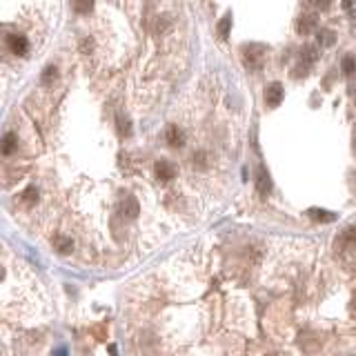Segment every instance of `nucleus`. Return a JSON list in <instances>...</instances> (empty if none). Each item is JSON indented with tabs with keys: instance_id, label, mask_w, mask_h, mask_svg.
Here are the masks:
<instances>
[{
	"instance_id": "10",
	"label": "nucleus",
	"mask_w": 356,
	"mask_h": 356,
	"mask_svg": "<svg viewBox=\"0 0 356 356\" xmlns=\"http://www.w3.org/2000/svg\"><path fill=\"white\" fill-rule=\"evenodd\" d=\"M341 69H343V74H356V53H347L345 58H343V62H341Z\"/></svg>"
},
{
	"instance_id": "5",
	"label": "nucleus",
	"mask_w": 356,
	"mask_h": 356,
	"mask_svg": "<svg viewBox=\"0 0 356 356\" xmlns=\"http://www.w3.org/2000/svg\"><path fill=\"white\" fill-rule=\"evenodd\" d=\"M165 138H167V142L172 147H182V142H185V134H182V129L176 127V125H169L167 132H165Z\"/></svg>"
},
{
	"instance_id": "19",
	"label": "nucleus",
	"mask_w": 356,
	"mask_h": 356,
	"mask_svg": "<svg viewBox=\"0 0 356 356\" xmlns=\"http://www.w3.org/2000/svg\"><path fill=\"white\" fill-rule=\"evenodd\" d=\"M91 7H93L91 2H76V4H74V9H76V11H89Z\"/></svg>"
},
{
	"instance_id": "17",
	"label": "nucleus",
	"mask_w": 356,
	"mask_h": 356,
	"mask_svg": "<svg viewBox=\"0 0 356 356\" xmlns=\"http://www.w3.org/2000/svg\"><path fill=\"white\" fill-rule=\"evenodd\" d=\"M53 80H56V67H44L40 83H43V85H51Z\"/></svg>"
},
{
	"instance_id": "6",
	"label": "nucleus",
	"mask_w": 356,
	"mask_h": 356,
	"mask_svg": "<svg viewBox=\"0 0 356 356\" xmlns=\"http://www.w3.org/2000/svg\"><path fill=\"white\" fill-rule=\"evenodd\" d=\"M138 212H140V209H138L136 198H132V196L123 198V203H120V214H123L125 218H136Z\"/></svg>"
},
{
	"instance_id": "2",
	"label": "nucleus",
	"mask_w": 356,
	"mask_h": 356,
	"mask_svg": "<svg viewBox=\"0 0 356 356\" xmlns=\"http://www.w3.org/2000/svg\"><path fill=\"white\" fill-rule=\"evenodd\" d=\"M154 169H156V176H158L160 180H172V178L176 176V165H174L172 160L160 158Z\"/></svg>"
},
{
	"instance_id": "16",
	"label": "nucleus",
	"mask_w": 356,
	"mask_h": 356,
	"mask_svg": "<svg viewBox=\"0 0 356 356\" xmlns=\"http://www.w3.org/2000/svg\"><path fill=\"white\" fill-rule=\"evenodd\" d=\"M36 200H38V189L29 187V189L22 191V203H25V205H34Z\"/></svg>"
},
{
	"instance_id": "9",
	"label": "nucleus",
	"mask_w": 356,
	"mask_h": 356,
	"mask_svg": "<svg viewBox=\"0 0 356 356\" xmlns=\"http://www.w3.org/2000/svg\"><path fill=\"white\" fill-rule=\"evenodd\" d=\"M310 216L314 218V221H320V222H332V221H336V214L327 212V209H310Z\"/></svg>"
},
{
	"instance_id": "7",
	"label": "nucleus",
	"mask_w": 356,
	"mask_h": 356,
	"mask_svg": "<svg viewBox=\"0 0 356 356\" xmlns=\"http://www.w3.org/2000/svg\"><path fill=\"white\" fill-rule=\"evenodd\" d=\"M256 189L261 191V194H269V189H271L269 174H267L263 167H258V169H256Z\"/></svg>"
},
{
	"instance_id": "14",
	"label": "nucleus",
	"mask_w": 356,
	"mask_h": 356,
	"mask_svg": "<svg viewBox=\"0 0 356 356\" xmlns=\"http://www.w3.org/2000/svg\"><path fill=\"white\" fill-rule=\"evenodd\" d=\"M334 40H336V34H334L332 29H320V34H318V43L320 44L329 47V44H334Z\"/></svg>"
},
{
	"instance_id": "4",
	"label": "nucleus",
	"mask_w": 356,
	"mask_h": 356,
	"mask_svg": "<svg viewBox=\"0 0 356 356\" xmlns=\"http://www.w3.org/2000/svg\"><path fill=\"white\" fill-rule=\"evenodd\" d=\"M316 22H318V16H314V13H303V16L298 18V22H296L298 34H301V36L310 34V31L316 27Z\"/></svg>"
},
{
	"instance_id": "18",
	"label": "nucleus",
	"mask_w": 356,
	"mask_h": 356,
	"mask_svg": "<svg viewBox=\"0 0 356 356\" xmlns=\"http://www.w3.org/2000/svg\"><path fill=\"white\" fill-rule=\"evenodd\" d=\"M118 129H120V134H123V136H129V134H132L129 120L125 118V116H120V114H118Z\"/></svg>"
},
{
	"instance_id": "15",
	"label": "nucleus",
	"mask_w": 356,
	"mask_h": 356,
	"mask_svg": "<svg viewBox=\"0 0 356 356\" xmlns=\"http://www.w3.org/2000/svg\"><path fill=\"white\" fill-rule=\"evenodd\" d=\"M53 245H56V249L58 252H69L71 249V240L67 238V236H56V238H53Z\"/></svg>"
},
{
	"instance_id": "13",
	"label": "nucleus",
	"mask_w": 356,
	"mask_h": 356,
	"mask_svg": "<svg viewBox=\"0 0 356 356\" xmlns=\"http://www.w3.org/2000/svg\"><path fill=\"white\" fill-rule=\"evenodd\" d=\"M316 58H318V49H316V47H305V49H303L301 60L305 62V65H312Z\"/></svg>"
},
{
	"instance_id": "20",
	"label": "nucleus",
	"mask_w": 356,
	"mask_h": 356,
	"mask_svg": "<svg viewBox=\"0 0 356 356\" xmlns=\"http://www.w3.org/2000/svg\"><path fill=\"white\" fill-rule=\"evenodd\" d=\"M354 151H356V134H354Z\"/></svg>"
},
{
	"instance_id": "11",
	"label": "nucleus",
	"mask_w": 356,
	"mask_h": 356,
	"mask_svg": "<svg viewBox=\"0 0 356 356\" xmlns=\"http://www.w3.org/2000/svg\"><path fill=\"white\" fill-rule=\"evenodd\" d=\"M229 29H231V16L225 13V16L221 18V22H218V38H227V36H229Z\"/></svg>"
},
{
	"instance_id": "1",
	"label": "nucleus",
	"mask_w": 356,
	"mask_h": 356,
	"mask_svg": "<svg viewBox=\"0 0 356 356\" xmlns=\"http://www.w3.org/2000/svg\"><path fill=\"white\" fill-rule=\"evenodd\" d=\"M4 44H7V49L11 53H16V56H25V53L29 51V40L22 34H7L4 36Z\"/></svg>"
},
{
	"instance_id": "8",
	"label": "nucleus",
	"mask_w": 356,
	"mask_h": 356,
	"mask_svg": "<svg viewBox=\"0 0 356 356\" xmlns=\"http://www.w3.org/2000/svg\"><path fill=\"white\" fill-rule=\"evenodd\" d=\"M16 145H18L16 134H13V132H7V134H4V138H2V154H4V156H11L13 149H16Z\"/></svg>"
},
{
	"instance_id": "3",
	"label": "nucleus",
	"mask_w": 356,
	"mask_h": 356,
	"mask_svg": "<svg viewBox=\"0 0 356 356\" xmlns=\"http://www.w3.org/2000/svg\"><path fill=\"white\" fill-rule=\"evenodd\" d=\"M280 100H283V85H280V83H271L269 87L265 89V102L269 107H278Z\"/></svg>"
},
{
	"instance_id": "12",
	"label": "nucleus",
	"mask_w": 356,
	"mask_h": 356,
	"mask_svg": "<svg viewBox=\"0 0 356 356\" xmlns=\"http://www.w3.org/2000/svg\"><path fill=\"white\" fill-rule=\"evenodd\" d=\"M341 238H343V243H345L347 247H354L356 245V227H345Z\"/></svg>"
}]
</instances>
